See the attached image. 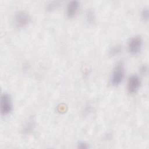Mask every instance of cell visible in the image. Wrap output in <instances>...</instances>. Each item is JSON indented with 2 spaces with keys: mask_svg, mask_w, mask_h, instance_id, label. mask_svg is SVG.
I'll list each match as a JSON object with an SVG mask.
<instances>
[{
  "mask_svg": "<svg viewBox=\"0 0 149 149\" xmlns=\"http://www.w3.org/2000/svg\"><path fill=\"white\" fill-rule=\"evenodd\" d=\"M125 74V68L122 62H118L115 66L112 73L111 83L114 86H117L122 81Z\"/></svg>",
  "mask_w": 149,
  "mask_h": 149,
  "instance_id": "obj_1",
  "label": "cell"
},
{
  "mask_svg": "<svg viewBox=\"0 0 149 149\" xmlns=\"http://www.w3.org/2000/svg\"><path fill=\"white\" fill-rule=\"evenodd\" d=\"M30 22V16L26 12L19 11L14 16V23L17 28L26 27Z\"/></svg>",
  "mask_w": 149,
  "mask_h": 149,
  "instance_id": "obj_2",
  "label": "cell"
},
{
  "mask_svg": "<svg viewBox=\"0 0 149 149\" xmlns=\"http://www.w3.org/2000/svg\"><path fill=\"white\" fill-rule=\"evenodd\" d=\"M142 45L141 37L139 36H135L130 39L128 44V51L132 55H136L140 52Z\"/></svg>",
  "mask_w": 149,
  "mask_h": 149,
  "instance_id": "obj_3",
  "label": "cell"
},
{
  "mask_svg": "<svg viewBox=\"0 0 149 149\" xmlns=\"http://www.w3.org/2000/svg\"><path fill=\"white\" fill-rule=\"evenodd\" d=\"M0 108L1 113L3 115L9 114L12 109V104L10 97L9 94L4 93L1 97Z\"/></svg>",
  "mask_w": 149,
  "mask_h": 149,
  "instance_id": "obj_4",
  "label": "cell"
},
{
  "mask_svg": "<svg viewBox=\"0 0 149 149\" xmlns=\"http://www.w3.org/2000/svg\"><path fill=\"white\" fill-rule=\"evenodd\" d=\"M141 84V80L137 75H132L128 80L127 90L130 94L136 93L139 89Z\"/></svg>",
  "mask_w": 149,
  "mask_h": 149,
  "instance_id": "obj_5",
  "label": "cell"
},
{
  "mask_svg": "<svg viewBox=\"0 0 149 149\" xmlns=\"http://www.w3.org/2000/svg\"><path fill=\"white\" fill-rule=\"evenodd\" d=\"M79 8V3L77 1L69 2L66 8V14L69 17H73L76 15Z\"/></svg>",
  "mask_w": 149,
  "mask_h": 149,
  "instance_id": "obj_6",
  "label": "cell"
},
{
  "mask_svg": "<svg viewBox=\"0 0 149 149\" xmlns=\"http://www.w3.org/2000/svg\"><path fill=\"white\" fill-rule=\"evenodd\" d=\"M122 51V47L119 45H116L112 47L109 51V54L111 55H115L118 54Z\"/></svg>",
  "mask_w": 149,
  "mask_h": 149,
  "instance_id": "obj_7",
  "label": "cell"
},
{
  "mask_svg": "<svg viewBox=\"0 0 149 149\" xmlns=\"http://www.w3.org/2000/svg\"><path fill=\"white\" fill-rule=\"evenodd\" d=\"M141 16L142 18L144 20L147 21L148 19V10L147 9H144L141 12Z\"/></svg>",
  "mask_w": 149,
  "mask_h": 149,
  "instance_id": "obj_8",
  "label": "cell"
},
{
  "mask_svg": "<svg viewBox=\"0 0 149 149\" xmlns=\"http://www.w3.org/2000/svg\"><path fill=\"white\" fill-rule=\"evenodd\" d=\"M87 19L88 20V21L90 22V23H93L94 22V15H93V13L91 10H89L88 12V13H87Z\"/></svg>",
  "mask_w": 149,
  "mask_h": 149,
  "instance_id": "obj_9",
  "label": "cell"
},
{
  "mask_svg": "<svg viewBox=\"0 0 149 149\" xmlns=\"http://www.w3.org/2000/svg\"><path fill=\"white\" fill-rule=\"evenodd\" d=\"M79 147L80 148H87L88 147L86 143L81 142V143H80V144L79 145Z\"/></svg>",
  "mask_w": 149,
  "mask_h": 149,
  "instance_id": "obj_10",
  "label": "cell"
}]
</instances>
